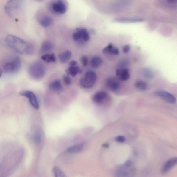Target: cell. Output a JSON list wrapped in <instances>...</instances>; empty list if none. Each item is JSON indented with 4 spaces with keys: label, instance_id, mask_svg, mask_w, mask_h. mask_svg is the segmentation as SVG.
Listing matches in <instances>:
<instances>
[{
    "label": "cell",
    "instance_id": "18",
    "mask_svg": "<svg viewBox=\"0 0 177 177\" xmlns=\"http://www.w3.org/2000/svg\"><path fill=\"white\" fill-rule=\"evenodd\" d=\"M53 23V20L49 16H46L43 17L39 21V23L43 27H47L51 25Z\"/></svg>",
    "mask_w": 177,
    "mask_h": 177
},
{
    "label": "cell",
    "instance_id": "25",
    "mask_svg": "<svg viewBox=\"0 0 177 177\" xmlns=\"http://www.w3.org/2000/svg\"><path fill=\"white\" fill-rule=\"evenodd\" d=\"M130 64V61L127 59H124L119 63L118 66L120 69L125 68L124 67Z\"/></svg>",
    "mask_w": 177,
    "mask_h": 177
},
{
    "label": "cell",
    "instance_id": "9",
    "mask_svg": "<svg viewBox=\"0 0 177 177\" xmlns=\"http://www.w3.org/2000/svg\"><path fill=\"white\" fill-rule=\"evenodd\" d=\"M52 8V10L58 14H64L67 11V8L65 4L61 0H59L53 3Z\"/></svg>",
    "mask_w": 177,
    "mask_h": 177
},
{
    "label": "cell",
    "instance_id": "5",
    "mask_svg": "<svg viewBox=\"0 0 177 177\" xmlns=\"http://www.w3.org/2000/svg\"><path fill=\"white\" fill-rule=\"evenodd\" d=\"M97 79V75L93 71H88L86 73L85 77L81 79V86L85 89H90L93 87Z\"/></svg>",
    "mask_w": 177,
    "mask_h": 177
},
{
    "label": "cell",
    "instance_id": "4",
    "mask_svg": "<svg viewBox=\"0 0 177 177\" xmlns=\"http://www.w3.org/2000/svg\"><path fill=\"white\" fill-rule=\"evenodd\" d=\"M21 61L20 58L16 57L13 60L6 63L3 67V71L6 73L14 74L21 68Z\"/></svg>",
    "mask_w": 177,
    "mask_h": 177
},
{
    "label": "cell",
    "instance_id": "26",
    "mask_svg": "<svg viewBox=\"0 0 177 177\" xmlns=\"http://www.w3.org/2000/svg\"><path fill=\"white\" fill-rule=\"evenodd\" d=\"M63 81L66 85H69L71 83V80L70 77L67 75H64L63 77Z\"/></svg>",
    "mask_w": 177,
    "mask_h": 177
},
{
    "label": "cell",
    "instance_id": "2",
    "mask_svg": "<svg viewBox=\"0 0 177 177\" xmlns=\"http://www.w3.org/2000/svg\"><path fill=\"white\" fill-rule=\"evenodd\" d=\"M24 0H9L5 6V11L9 17H14L22 9Z\"/></svg>",
    "mask_w": 177,
    "mask_h": 177
},
{
    "label": "cell",
    "instance_id": "16",
    "mask_svg": "<svg viewBox=\"0 0 177 177\" xmlns=\"http://www.w3.org/2000/svg\"><path fill=\"white\" fill-rule=\"evenodd\" d=\"M91 62L92 67L97 68L102 65L103 61L102 58L99 56H95L92 58Z\"/></svg>",
    "mask_w": 177,
    "mask_h": 177
},
{
    "label": "cell",
    "instance_id": "13",
    "mask_svg": "<svg viewBox=\"0 0 177 177\" xmlns=\"http://www.w3.org/2000/svg\"><path fill=\"white\" fill-rule=\"evenodd\" d=\"M115 21L117 22L128 23L142 22L144 20L141 18L138 17H124L117 18L115 19Z\"/></svg>",
    "mask_w": 177,
    "mask_h": 177
},
{
    "label": "cell",
    "instance_id": "3",
    "mask_svg": "<svg viewBox=\"0 0 177 177\" xmlns=\"http://www.w3.org/2000/svg\"><path fill=\"white\" fill-rule=\"evenodd\" d=\"M29 72V75L33 79L39 80L44 77L45 73V69L40 62H34L30 67Z\"/></svg>",
    "mask_w": 177,
    "mask_h": 177
},
{
    "label": "cell",
    "instance_id": "15",
    "mask_svg": "<svg viewBox=\"0 0 177 177\" xmlns=\"http://www.w3.org/2000/svg\"><path fill=\"white\" fill-rule=\"evenodd\" d=\"M49 88L51 90L55 92H59L62 90L63 87L61 84L60 81L57 79L51 83L49 85Z\"/></svg>",
    "mask_w": 177,
    "mask_h": 177
},
{
    "label": "cell",
    "instance_id": "8",
    "mask_svg": "<svg viewBox=\"0 0 177 177\" xmlns=\"http://www.w3.org/2000/svg\"><path fill=\"white\" fill-rule=\"evenodd\" d=\"M106 84L107 87L114 92H117L120 89L121 85L120 81L113 77L108 78L106 80Z\"/></svg>",
    "mask_w": 177,
    "mask_h": 177
},
{
    "label": "cell",
    "instance_id": "21",
    "mask_svg": "<svg viewBox=\"0 0 177 177\" xmlns=\"http://www.w3.org/2000/svg\"><path fill=\"white\" fill-rule=\"evenodd\" d=\"M82 71L77 66H70L68 69L67 72V73L70 74L72 77H74L78 73L81 72Z\"/></svg>",
    "mask_w": 177,
    "mask_h": 177
},
{
    "label": "cell",
    "instance_id": "35",
    "mask_svg": "<svg viewBox=\"0 0 177 177\" xmlns=\"http://www.w3.org/2000/svg\"><path fill=\"white\" fill-rule=\"evenodd\" d=\"M177 0H166L167 2L170 4H173L176 2Z\"/></svg>",
    "mask_w": 177,
    "mask_h": 177
},
{
    "label": "cell",
    "instance_id": "10",
    "mask_svg": "<svg viewBox=\"0 0 177 177\" xmlns=\"http://www.w3.org/2000/svg\"><path fill=\"white\" fill-rule=\"evenodd\" d=\"M116 75L119 80L122 81H127L130 78V74L127 68L117 69L116 71Z\"/></svg>",
    "mask_w": 177,
    "mask_h": 177
},
{
    "label": "cell",
    "instance_id": "29",
    "mask_svg": "<svg viewBox=\"0 0 177 177\" xmlns=\"http://www.w3.org/2000/svg\"><path fill=\"white\" fill-rule=\"evenodd\" d=\"M34 139L35 142L37 143H39L41 141V134L39 132H38L35 134L34 136Z\"/></svg>",
    "mask_w": 177,
    "mask_h": 177
},
{
    "label": "cell",
    "instance_id": "27",
    "mask_svg": "<svg viewBox=\"0 0 177 177\" xmlns=\"http://www.w3.org/2000/svg\"><path fill=\"white\" fill-rule=\"evenodd\" d=\"M81 62L84 67H86L87 65V64H88V58L86 56H82L81 58Z\"/></svg>",
    "mask_w": 177,
    "mask_h": 177
},
{
    "label": "cell",
    "instance_id": "1",
    "mask_svg": "<svg viewBox=\"0 0 177 177\" xmlns=\"http://www.w3.org/2000/svg\"><path fill=\"white\" fill-rule=\"evenodd\" d=\"M5 42L10 47L19 53L30 55L34 52V47L32 45L27 43L22 39L13 35L7 36Z\"/></svg>",
    "mask_w": 177,
    "mask_h": 177
},
{
    "label": "cell",
    "instance_id": "30",
    "mask_svg": "<svg viewBox=\"0 0 177 177\" xmlns=\"http://www.w3.org/2000/svg\"><path fill=\"white\" fill-rule=\"evenodd\" d=\"M130 47L129 45H126L124 46L122 48V51L124 53H128L130 52Z\"/></svg>",
    "mask_w": 177,
    "mask_h": 177
},
{
    "label": "cell",
    "instance_id": "22",
    "mask_svg": "<svg viewBox=\"0 0 177 177\" xmlns=\"http://www.w3.org/2000/svg\"><path fill=\"white\" fill-rule=\"evenodd\" d=\"M143 73L144 77L148 79H153L154 77V72L149 68L146 67L144 69Z\"/></svg>",
    "mask_w": 177,
    "mask_h": 177
},
{
    "label": "cell",
    "instance_id": "37",
    "mask_svg": "<svg viewBox=\"0 0 177 177\" xmlns=\"http://www.w3.org/2000/svg\"><path fill=\"white\" fill-rule=\"evenodd\" d=\"M2 70H1V69H0V77H1V75H2Z\"/></svg>",
    "mask_w": 177,
    "mask_h": 177
},
{
    "label": "cell",
    "instance_id": "17",
    "mask_svg": "<svg viewBox=\"0 0 177 177\" xmlns=\"http://www.w3.org/2000/svg\"><path fill=\"white\" fill-rule=\"evenodd\" d=\"M71 53L69 51H66L59 55V61L62 63H65L70 59L71 56Z\"/></svg>",
    "mask_w": 177,
    "mask_h": 177
},
{
    "label": "cell",
    "instance_id": "23",
    "mask_svg": "<svg viewBox=\"0 0 177 177\" xmlns=\"http://www.w3.org/2000/svg\"><path fill=\"white\" fill-rule=\"evenodd\" d=\"M53 45L52 43L48 41H45L43 43L41 46V50L43 52H47L53 48Z\"/></svg>",
    "mask_w": 177,
    "mask_h": 177
},
{
    "label": "cell",
    "instance_id": "6",
    "mask_svg": "<svg viewBox=\"0 0 177 177\" xmlns=\"http://www.w3.org/2000/svg\"><path fill=\"white\" fill-rule=\"evenodd\" d=\"M155 95L165 102L170 104H174L176 102V99L173 95L165 90H158L155 92Z\"/></svg>",
    "mask_w": 177,
    "mask_h": 177
},
{
    "label": "cell",
    "instance_id": "11",
    "mask_svg": "<svg viewBox=\"0 0 177 177\" xmlns=\"http://www.w3.org/2000/svg\"><path fill=\"white\" fill-rule=\"evenodd\" d=\"M177 162L176 158L170 159L163 165L162 168V172L164 174L168 172L176 164Z\"/></svg>",
    "mask_w": 177,
    "mask_h": 177
},
{
    "label": "cell",
    "instance_id": "12",
    "mask_svg": "<svg viewBox=\"0 0 177 177\" xmlns=\"http://www.w3.org/2000/svg\"><path fill=\"white\" fill-rule=\"evenodd\" d=\"M108 96L106 92H99L94 94L92 97V100L96 104H101L107 98Z\"/></svg>",
    "mask_w": 177,
    "mask_h": 177
},
{
    "label": "cell",
    "instance_id": "20",
    "mask_svg": "<svg viewBox=\"0 0 177 177\" xmlns=\"http://www.w3.org/2000/svg\"><path fill=\"white\" fill-rule=\"evenodd\" d=\"M83 147L84 144H83L74 145L68 148L67 150V152L70 153H78V152L81 151L83 149Z\"/></svg>",
    "mask_w": 177,
    "mask_h": 177
},
{
    "label": "cell",
    "instance_id": "14",
    "mask_svg": "<svg viewBox=\"0 0 177 177\" xmlns=\"http://www.w3.org/2000/svg\"><path fill=\"white\" fill-rule=\"evenodd\" d=\"M102 52L104 54L110 53L115 55H118L119 54V50L117 48L114 47L111 43L102 49Z\"/></svg>",
    "mask_w": 177,
    "mask_h": 177
},
{
    "label": "cell",
    "instance_id": "36",
    "mask_svg": "<svg viewBox=\"0 0 177 177\" xmlns=\"http://www.w3.org/2000/svg\"><path fill=\"white\" fill-rule=\"evenodd\" d=\"M102 146L106 148H108L109 146V144L107 143H104L102 145Z\"/></svg>",
    "mask_w": 177,
    "mask_h": 177
},
{
    "label": "cell",
    "instance_id": "34",
    "mask_svg": "<svg viewBox=\"0 0 177 177\" xmlns=\"http://www.w3.org/2000/svg\"><path fill=\"white\" fill-rule=\"evenodd\" d=\"M77 63L75 61H71L70 63V66H74L77 65Z\"/></svg>",
    "mask_w": 177,
    "mask_h": 177
},
{
    "label": "cell",
    "instance_id": "32",
    "mask_svg": "<svg viewBox=\"0 0 177 177\" xmlns=\"http://www.w3.org/2000/svg\"><path fill=\"white\" fill-rule=\"evenodd\" d=\"M49 55L48 54H44V55H43L42 57H41V59H42L43 61H45V62H47L48 59Z\"/></svg>",
    "mask_w": 177,
    "mask_h": 177
},
{
    "label": "cell",
    "instance_id": "24",
    "mask_svg": "<svg viewBox=\"0 0 177 177\" xmlns=\"http://www.w3.org/2000/svg\"><path fill=\"white\" fill-rule=\"evenodd\" d=\"M53 172L55 176L57 177H65V174L61 170L60 168L57 166L54 167L53 169Z\"/></svg>",
    "mask_w": 177,
    "mask_h": 177
},
{
    "label": "cell",
    "instance_id": "28",
    "mask_svg": "<svg viewBox=\"0 0 177 177\" xmlns=\"http://www.w3.org/2000/svg\"><path fill=\"white\" fill-rule=\"evenodd\" d=\"M55 61L56 58L55 54L53 53L49 55L48 59L46 62L47 63H50L51 62H55Z\"/></svg>",
    "mask_w": 177,
    "mask_h": 177
},
{
    "label": "cell",
    "instance_id": "33",
    "mask_svg": "<svg viewBox=\"0 0 177 177\" xmlns=\"http://www.w3.org/2000/svg\"><path fill=\"white\" fill-rule=\"evenodd\" d=\"M132 162L130 160H127L125 163V165L127 166H130Z\"/></svg>",
    "mask_w": 177,
    "mask_h": 177
},
{
    "label": "cell",
    "instance_id": "31",
    "mask_svg": "<svg viewBox=\"0 0 177 177\" xmlns=\"http://www.w3.org/2000/svg\"><path fill=\"white\" fill-rule=\"evenodd\" d=\"M116 140L117 142H120V143H123L125 142V137L122 136H117L116 138Z\"/></svg>",
    "mask_w": 177,
    "mask_h": 177
},
{
    "label": "cell",
    "instance_id": "7",
    "mask_svg": "<svg viewBox=\"0 0 177 177\" xmlns=\"http://www.w3.org/2000/svg\"><path fill=\"white\" fill-rule=\"evenodd\" d=\"M20 95L29 99L32 106L36 109L39 108V105L37 98L33 92L29 91H22L19 92Z\"/></svg>",
    "mask_w": 177,
    "mask_h": 177
},
{
    "label": "cell",
    "instance_id": "19",
    "mask_svg": "<svg viewBox=\"0 0 177 177\" xmlns=\"http://www.w3.org/2000/svg\"><path fill=\"white\" fill-rule=\"evenodd\" d=\"M135 87L139 90H146L148 87V85L146 82L142 80L136 81L135 83Z\"/></svg>",
    "mask_w": 177,
    "mask_h": 177
}]
</instances>
